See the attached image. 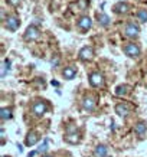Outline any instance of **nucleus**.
I'll return each instance as SVG.
<instances>
[{
    "mask_svg": "<svg viewBox=\"0 0 147 157\" xmlns=\"http://www.w3.org/2000/svg\"><path fill=\"white\" fill-rule=\"evenodd\" d=\"M146 131H147V123L146 121H137V123L134 124V134H136L140 140L144 138Z\"/></svg>",
    "mask_w": 147,
    "mask_h": 157,
    "instance_id": "nucleus-13",
    "label": "nucleus"
},
{
    "mask_svg": "<svg viewBox=\"0 0 147 157\" xmlns=\"http://www.w3.org/2000/svg\"><path fill=\"white\" fill-rule=\"evenodd\" d=\"M130 91V86L128 85H118L115 90H114V94L117 97H126Z\"/></svg>",
    "mask_w": 147,
    "mask_h": 157,
    "instance_id": "nucleus-18",
    "label": "nucleus"
},
{
    "mask_svg": "<svg viewBox=\"0 0 147 157\" xmlns=\"http://www.w3.org/2000/svg\"><path fill=\"white\" fill-rule=\"evenodd\" d=\"M82 108L85 109L87 113H92L95 109V107H97V101H95V98L94 97H91V95H88V97H84L82 98Z\"/></svg>",
    "mask_w": 147,
    "mask_h": 157,
    "instance_id": "nucleus-11",
    "label": "nucleus"
},
{
    "mask_svg": "<svg viewBox=\"0 0 147 157\" xmlns=\"http://www.w3.org/2000/svg\"><path fill=\"white\" fill-rule=\"evenodd\" d=\"M78 58H79V61H82V62L91 61V59L94 58V49L91 48V46H84V48H81L79 52H78Z\"/></svg>",
    "mask_w": 147,
    "mask_h": 157,
    "instance_id": "nucleus-8",
    "label": "nucleus"
},
{
    "mask_svg": "<svg viewBox=\"0 0 147 157\" xmlns=\"http://www.w3.org/2000/svg\"><path fill=\"white\" fill-rule=\"evenodd\" d=\"M51 85L52 86H59V82L58 81H51Z\"/></svg>",
    "mask_w": 147,
    "mask_h": 157,
    "instance_id": "nucleus-24",
    "label": "nucleus"
},
{
    "mask_svg": "<svg viewBox=\"0 0 147 157\" xmlns=\"http://www.w3.org/2000/svg\"><path fill=\"white\" fill-rule=\"evenodd\" d=\"M123 51L128 58H138L140 56V53H141V49L138 48V45H136V43H133V42L126 43Z\"/></svg>",
    "mask_w": 147,
    "mask_h": 157,
    "instance_id": "nucleus-5",
    "label": "nucleus"
},
{
    "mask_svg": "<svg viewBox=\"0 0 147 157\" xmlns=\"http://www.w3.org/2000/svg\"><path fill=\"white\" fill-rule=\"evenodd\" d=\"M10 71V61L9 59H5L3 61V65H2V78H5Z\"/></svg>",
    "mask_w": 147,
    "mask_h": 157,
    "instance_id": "nucleus-20",
    "label": "nucleus"
},
{
    "mask_svg": "<svg viewBox=\"0 0 147 157\" xmlns=\"http://www.w3.org/2000/svg\"><path fill=\"white\" fill-rule=\"evenodd\" d=\"M123 33H124V36L128 39H136L138 35H140V28H138V25L130 22V23H127L124 26Z\"/></svg>",
    "mask_w": 147,
    "mask_h": 157,
    "instance_id": "nucleus-4",
    "label": "nucleus"
},
{
    "mask_svg": "<svg viewBox=\"0 0 147 157\" xmlns=\"http://www.w3.org/2000/svg\"><path fill=\"white\" fill-rule=\"evenodd\" d=\"M115 114L118 115V117H121V118H127L128 115H130V113H131V109H130V107H128L126 102H118V104H115Z\"/></svg>",
    "mask_w": 147,
    "mask_h": 157,
    "instance_id": "nucleus-10",
    "label": "nucleus"
},
{
    "mask_svg": "<svg viewBox=\"0 0 147 157\" xmlns=\"http://www.w3.org/2000/svg\"><path fill=\"white\" fill-rule=\"evenodd\" d=\"M48 108H49V107H48L46 101L38 100V101H35L33 105H32V114H33L35 117H42V115L46 114Z\"/></svg>",
    "mask_w": 147,
    "mask_h": 157,
    "instance_id": "nucleus-2",
    "label": "nucleus"
},
{
    "mask_svg": "<svg viewBox=\"0 0 147 157\" xmlns=\"http://www.w3.org/2000/svg\"><path fill=\"white\" fill-rule=\"evenodd\" d=\"M42 157H53V156H49V154H45V156H42Z\"/></svg>",
    "mask_w": 147,
    "mask_h": 157,
    "instance_id": "nucleus-26",
    "label": "nucleus"
},
{
    "mask_svg": "<svg viewBox=\"0 0 147 157\" xmlns=\"http://www.w3.org/2000/svg\"><path fill=\"white\" fill-rule=\"evenodd\" d=\"M108 154V147L105 144H98L94 148V157H107Z\"/></svg>",
    "mask_w": 147,
    "mask_h": 157,
    "instance_id": "nucleus-15",
    "label": "nucleus"
},
{
    "mask_svg": "<svg viewBox=\"0 0 147 157\" xmlns=\"http://www.w3.org/2000/svg\"><path fill=\"white\" fill-rule=\"evenodd\" d=\"M137 19H138V22L146 23V22H147V10L146 9L138 10V12H137Z\"/></svg>",
    "mask_w": 147,
    "mask_h": 157,
    "instance_id": "nucleus-21",
    "label": "nucleus"
},
{
    "mask_svg": "<svg viewBox=\"0 0 147 157\" xmlns=\"http://www.w3.org/2000/svg\"><path fill=\"white\" fill-rule=\"evenodd\" d=\"M88 82H90V85L92 88H101V86L104 85V75L98 71L91 72L90 75H88Z\"/></svg>",
    "mask_w": 147,
    "mask_h": 157,
    "instance_id": "nucleus-3",
    "label": "nucleus"
},
{
    "mask_svg": "<svg viewBox=\"0 0 147 157\" xmlns=\"http://www.w3.org/2000/svg\"><path fill=\"white\" fill-rule=\"evenodd\" d=\"M128 9H130V6L126 2H118L117 5L114 6V12L115 13H127Z\"/></svg>",
    "mask_w": 147,
    "mask_h": 157,
    "instance_id": "nucleus-17",
    "label": "nucleus"
},
{
    "mask_svg": "<svg viewBox=\"0 0 147 157\" xmlns=\"http://www.w3.org/2000/svg\"><path fill=\"white\" fill-rule=\"evenodd\" d=\"M48 150V140L46 138H45V140H43V143L41 144V146H39V148H38V153H45Z\"/></svg>",
    "mask_w": 147,
    "mask_h": 157,
    "instance_id": "nucleus-22",
    "label": "nucleus"
},
{
    "mask_svg": "<svg viewBox=\"0 0 147 157\" xmlns=\"http://www.w3.org/2000/svg\"><path fill=\"white\" fill-rule=\"evenodd\" d=\"M12 114H13V109H12V107H3V108L0 109V118H2V121H3V123L12 118Z\"/></svg>",
    "mask_w": 147,
    "mask_h": 157,
    "instance_id": "nucleus-16",
    "label": "nucleus"
},
{
    "mask_svg": "<svg viewBox=\"0 0 147 157\" xmlns=\"http://www.w3.org/2000/svg\"><path fill=\"white\" fill-rule=\"evenodd\" d=\"M39 140H41V136H39L38 131H29L28 134H26V137H25V144L28 146V147H32V146H35V144L38 143Z\"/></svg>",
    "mask_w": 147,
    "mask_h": 157,
    "instance_id": "nucleus-12",
    "label": "nucleus"
},
{
    "mask_svg": "<svg viewBox=\"0 0 147 157\" xmlns=\"http://www.w3.org/2000/svg\"><path fill=\"white\" fill-rule=\"evenodd\" d=\"M7 3L12 6H19L20 5V0H7Z\"/></svg>",
    "mask_w": 147,
    "mask_h": 157,
    "instance_id": "nucleus-23",
    "label": "nucleus"
},
{
    "mask_svg": "<svg viewBox=\"0 0 147 157\" xmlns=\"http://www.w3.org/2000/svg\"><path fill=\"white\" fill-rule=\"evenodd\" d=\"M97 19H98V23H100L101 26H104V28H107L110 25V17L105 13H98L97 14Z\"/></svg>",
    "mask_w": 147,
    "mask_h": 157,
    "instance_id": "nucleus-19",
    "label": "nucleus"
},
{
    "mask_svg": "<svg viewBox=\"0 0 147 157\" xmlns=\"http://www.w3.org/2000/svg\"><path fill=\"white\" fill-rule=\"evenodd\" d=\"M64 141L68 143V144H72V146L81 143V131L78 130L76 125H74V124L68 125L67 131H65V134H64Z\"/></svg>",
    "mask_w": 147,
    "mask_h": 157,
    "instance_id": "nucleus-1",
    "label": "nucleus"
},
{
    "mask_svg": "<svg viewBox=\"0 0 147 157\" xmlns=\"http://www.w3.org/2000/svg\"><path fill=\"white\" fill-rule=\"evenodd\" d=\"M36 153H38V151H30V153L28 154V157H33L35 154H36Z\"/></svg>",
    "mask_w": 147,
    "mask_h": 157,
    "instance_id": "nucleus-25",
    "label": "nucleus"
},
{
    "mask_svg": "<svg viewBox=\"0 0 147 157\" xmlns=\"http://www.w3.org/2000/svg\"><path fill=\"white\" fill-rule=\"evenodd\" d=\"M20 26V20L16 17V16H7L5 19V28L7 29V30H10V32H14V30H17Z\"/></svg>",
    "mask_w": 147,
    "mask_h": 157,
    "instance_id": "nucleus-7",
    "label": "nucleus"
},
{
    "mask_svg": "<svg viewBox=\"0 0 147 157\" xmlns=\"http://www.w3.org/2000/svg\"><path fill=\"white\" fill-rule=\"evenodd\" d=\"M91 26H92V20L88 17V16H81L78 22H76V28L78 30L81 32H87V30H90Z\"/></svg>",
    "mask_w": 147,
    "mask_h": 157,
    "instance_id": "nucleus-9",
    "label": "nucleus"
},
{
    "mask_svg": "<svg viewBox=\"0 0 147 157\" xmlns=\"http://www.w3.org/2000/svg\"><path fill=\"white\" fill-rule=\"evenodd\" d=\"M39 36H41V30H39L35 25H30V26L25 30V35H23L25 40H28V42L36 40V39H39Z\"/></svg>",
    "mask_w": 147,
    "mask_h": 157,
    "instance_id": "nucleus-6",
    "label": "nucleus"
},
{
    "mask_svg": "<svg viewBox=\"0 0 147 157\" xmlns=\"http://www.w3.org/2000/svg\"><path fill=\"white\" fill-rule=\"evenodd\" d=\"M76 68L69 65V67H65V69L62 71V76H64V79H67V81H71L76 76Z\"/></svg>",
    "mask_w": 147,
    "mask_h": 157,
    "instance_id": "nucleus-14",
    "label": "nucleus"
}]
</instances>
